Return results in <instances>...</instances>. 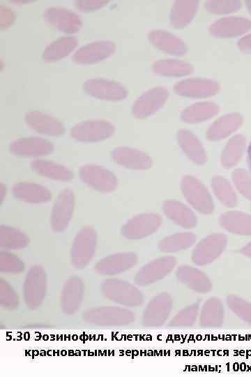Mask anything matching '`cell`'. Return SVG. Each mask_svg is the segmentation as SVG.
<instances>
[{
  "label": "cell",
  "instance_id": "28",
  "mask_svg": "<svg viewBox=\"0 0 251 377\" xmlns=\"http://www.w3.org/2000/svg\"><path fill=\"white\" fill-rule=\"evenodd\" d=\"M29 243L28 236L17 228L1 226L0 228V246L5 249H21Z\"/></svg>",
  "mask_w": 251,
  "mask_h": 377
},
{
  "label": "cell",
  "instance_id": "24",
  "mask_svg": "<svg viewBox=\"0 0 251 377\" xmlns=\"http://www.w3.org/2000/svg\"><path fill=\"white\" fill-rule=\"evenodd\" d=\"M224 307L221 301L212 297L203 305L200 316L199 325L203 327H218L224 321Z\"/></svg>",
  "mask_w": 251,
  "mask_h": 377
},
{
  "label": "cell",
  "instance_id": "25",
  "mask_svg": "<svg viewBox=\"0 0 251 377\" xmlns=\"http://www.w3.org/2000/svg\"><path fill=\"white\" fill-rule=\"evenodd\" d=\"M198 9V1L195 0L176 1L172 8L170 21L177 28L186 26L192 20Z\"/></svg>",
  "mask_w": 251,
  "mask_h": 377
},
{
  "label": "cell",
  "instance_id": "42",
  "mask_svg": "<svg viewBox=\"0 0 251 377\" xmlns=\"http://www.w3.org/2000/svg\"><path fill=\"white\" fill-rule=\"evenodd\" d=\"M247 8L249 10V12L251 14V0H248L246 1Z\"/></svg>",
  "mask_w": 251,
  "mask_h": 377
},
{
  "label": "cell",
  "instance_id": "6",
  "mask_svg": "<svg viewBox=\"0 0 251 377\" xmlns=\"http://www.w3.org/2000/svg\"><path fill=\"white\" fill-rule=\"evenodd\" d=\"M79 177L89 187L104 193L112 191L116 185V178L112 172L95 164L82 165L79 169Z\"/></svg>",
  "mask_w": 251,
  "mask_h": 377
},
{
  "label": "cell",
  "instance_id": "14",
  "mask_svg": "<svg viewBox=\"0 0 251 377\" xmlns=\"http://www.w3.org/2000/svg\"><path fill=\"white\" fill-rule=\"evenodd\" d=\"M168 96V91L162 87H153L145 91L134 103L133 114L138 117L152 114L165 103Z\"/></svg>",
  "mask_w": 251,
  "mask_h": 377
},
{
  "label": "cell",
  "instance_id": "5",
  "mask_svg": "<svg viewBox=\"0 0 251 377\" xmlns=\"http://www.w3.org/2000/svg\"><path fill=\"white\" fill-rule=\"evenodd\" d=\"M46 287L45 270L40 265L32 266L26 274L24 286V300L29 308L40 306L45 297Z\"/></svg>",
  "mask_w": 251,
  "mask_h": 377
},
{
  "label": "cell",
  "instance_id": "22",
  "mask_svg": "<svg viewBox=\"0 0 251 377\" xmlns=\"http://www.w3.org/2000/svg\"><path fill=\"white\" fill-rule=\"evenodd\" d=\"M168 261L159 260L144 266L135 276V283L139 286H146L163 279L172 268Z\"/></svg>",
  "mask_w": 251,
  "mask_h": 377
},
{
  "label": "cell",
  "instance_id": "37",
  "mask_svg": "<svg viewBox=\"0 0 251 377\" xmlns=\"http://www.w3.org/2000/svg\"><path fill=\"white\" fill-rule=\"evenodd\" d=\"M107 3L106 0H77L75 6L82 12H89L101 8Z\"/></svg>",
  "mask_w": 251,
  "mask_h": 377
},
{
  "label": "cell",
  "instance_id": "20",
  "mask_svg": "<svg viewBox=\"0 0 251 377\" xmlns=\"http://www.w3.org/2000/svg\"><path fill=\"white\" fill-rule=\"evenodd\" d=\"M135 263V255L118 253L100 260L95 265V270L100 274L113 275L127 270L132 267Z\"/></svg>",
  "mask_w": 251,
  "mask_h": 377
},
{
  "label": "cell",
  "instance_id": "3",
  "mask_svg": "<svg viewBox=\"0 0 251 377\" xmlns=\"http://www.w3.org/2000/svg\"><path fill=\"white\" fill-rule=\"evenodd\" d=\"M102 290L109 300L126 306H138L143 302L142 293L125 281L107 279L104 281Z\"/></svg>",
  "mask_w": 251,
  "mask_h": 377
},
{
  "label": "cell",
  "instance_id": "10",
  "mask_svg": "<svg viewBox=\"0 0 251 377\" xmlns=\"http://www.w3.org/2000/svg\"><path fill=\"white\" fill-rule=\"evenodd\" d=\"M9 149L15 156L40 157L51 154L54 150V145L43 138L30 136L13 140Z\"/></svg>",
  "mask_w": 251,
  "mask_h": 377
},
{
  "label": "cell",
  "instance_id": "21",
  "mask_svg": "<svg viewBox=\"0 0 251 377\" xmlns=\"http://www.w3.org/2000/svg\"><path fill=\"white\" fill-rule=\"evenodd\" d=\"M31 168L38 175L59 182H70L74 178L73 171L68 167L52 161L36 159Z\"/></svg>",
  "mask_w": 251,
  "mask_h": 377
},
{
  "label": "cell",
  "instance_id": "34",
  "mask_svg": "<svg viewBox=\"0 0 251 377\" xmlns=\"http://www.w3.org/2000/svg\"><path fill=\"white\" fill-rule=\"evenodd\" d=\"M24 269V263L15 255L0 252V270L6 273H20Z\"/></svg>",
  "mask_w": 251,
  "mask_h": 377
},
{
  "label": "cell",
  "instance_id": "31",
  "mask_svg": "<svg viewBox=\"0 0 251 377\" xmlns=\"http://www.w3.org/2000/svg\"><path fill=\"white\" fill-rule=\"evenodd\" d=\"M227 303L229 309L239 318L251 325V304L250 302L232 295L227 297Z\"/></svg>",
  "mask_w": 251,
  "mask_h": 377
},
{
  "label": "cell",
  "instance_id": "23",
  "mask_svg": "<svg viewBox=\"0 0 251 377\" xmlns=\"http://www.w3.org/2000/svg\"><path fill=\"white\" fill-rule=\"evenodd\" d=\"M77 39L75 36L60 37L46 46L42 57L45 61L60 60L72 52L77 47Z\"/></svg>",
  "mask_w": 251,
  "mask_h": 377
},
{
  "label": "cell",
  "instance_id": "38",
  "mask_svg": "<svg viewBox=\"0 0 251 377\" xmlns=\"http://www.w3.org/2000/svg\"><path fill=\"white\" fill-rule=\"evenodd\" d=\"M15 13L12 9L7 6H0V26L1 29L9 27L14 22Z\"/></svg>",
  "mask_w": 251,
  "mask_h": 377
},
{
  "label": "cell",
  "instance_id": "39",
  "mask_svg": "<svg viewBox=\"0 0 251 377\" xmlns=\"http://www.w3.org/2000/svg\"><path fill=\"white\" fill-rule=\"evenodd\" d=\"M240 50L245 52H251V34L245 35L238 41Z\"/></svg>",
  "mask_w": 251,
  "mask_h": 377
},
{
  "label": "cell",
  "instance_id": "7",
  "mask_svg": "<svg viewBox=\"0 0 251 377\" xmlns=\"http://www.w3.org/2000/svg\"><path fill=\"white\" fill-rule=\"evenodd\" d=\"M75 203V194L71 189L66 188L59 193L51 214V226L54 231L62 232L67 228L73 214Z\"/></svg>",
  "mask_w": 251,
  "mask_h": 377
},
{
  "label": "cell",
  "instance_id": "2",
  "mask_svg": "<svg viewBox=\"0 0 251 377\" xmlns=\"http://www.w3.org/2000/svg\"><path fill=\"white\" fill-rule=\"evenodd\" d=\"M97 235L91 227L82 228L77 234L72 245V264L77 268L85 267L91 260L96 251Z\"/></svg>",
  "mask_w": 251,
  "mask_h": 377
},
{
  "label": "cell",
  "instance_id": "8",
  "mask_svg": "<svg viewBox=\"0 0 251 377\" xmlns=\"http://www.w3.org/2000/svg\"><path fill=\"white\" fill-rule=\"evenodd\" d=\"M43 18L48 24L66 34L76 33L82 26V18L77 13L63 7L52 6L46 8Z\"/></svg>",
  "mask_w": 251,
  "mask_h": 377
},
{
  "label": "cell",
  "instance_id": "26",
  "mask_svg": "<svg viewBox=\"0 0 251 377\" xmlns=\"http://www.w3.org/2000/svg\"><path fill=\"white\" fill-rule=\"evenodd\" d=\"M177 279L183 285L199 293H207L212 288L209 278L201 272L196 269L178 270Z\"/></svg>",
  "mask_w": 251,
  "mask_h": 377
},
{
  "label": "cell",
  "instance_id": "40",
  "mask_svg": "<svg viewBox=\"0 0 251 377\" xmlns=\"http://www.w3.org/2000/svg\"><path fill=\"white\" fill-rule=\"evenodd\" d=\"M7 193V187L3 183L0 184V202H2Z\"/></svg>",
  "mask_w": 251,
  "mask_h": 377
},
{
  "label": "cell",
  "instance_id": "19",
  "mask_svg": "<svg viewBox=\"0 0 251 377\" xmlns=\"http://www.w3.org/2000/svg\"><path fill=\"white\" fill-rule=\"evenodd\" d=\"M149 40L159 50L173 55H182L187 50L185 43L175 35L161 29H153L148 35Z\"/></svg>",
  "mask_w": 251,
  "mask_h": 377
},
{
  "label": "cell",
  "instance_id": "13",
  "mask_svg": "<svg viewBox=\"0 0 251 377\" xmlns=\"http://www.w3.org/2000/svg\"><path fill=\"white\" fill-rule=\"evenodd\" d=\"M220 89L219 84L206 78H190L177 82L175 91L181 96L205 98L215 95Z\"/></svg>",
  "mask_w": 251,
  "mask_h": 377
},
{
  "label": "cell",
  "instance_id": "27",
  "mask_svg": "<svg viewBox=\"0 0 251 377\" xmlns=\"http://www.w3.org/2000/svg\"><path fill=\"white\" fill-rule=\"evenodd\" d=\"M153 71L163 76H183L192 73V66L185 61L176 59H160L153 64Z\"/></svg>",
  "mask_w": 251,
  "mask_h": 377
},
{
  "label": "cell",
  "instance_id": "35",
  "mask_svg": "<svg viewBox=\"0 0 251 377\" xmlns=\"http://www.w3.org/2000/svg\"><path fill=\"white\" fill-rule=\"evenodd\" d=\"M0 303L1 306L13 309L17 307L18 297L12 287L6 281L1 280Z\"/></svg>",
  "mask_w": 251,
  "mask_h": 377
},
{
  "label": "cell",
  "instance_id": "30",
  "mask_svg": "<svg viewBox=\"0 0 251 377\" xmlns=\"http://www.w3.org/2000/svg\"><path fill=\"white\" fill-rule=\"evenodd\" d=\"M155 226L156 221L153 217H140L125 226L123 234L127 237H139L150 233L155 228Z\"/></svg>",
  "mask_w": 251,
  "mask_h": 377
},
{
  "label": "cell",
  "instance_id": "17",
  "mask_svg": "<svg viewBox=\"0 0 251 377\" xmlns=\"http://www.w3.org/2000/svg\"><path fill=\"white\" fill-rule=\"evenodd\" d=\"M13 193L17 199L32 204L47 202L52 197L47 187L31 182L15 183L13 186Z\"/></svg>",
  "mask_w": 251,
  "mask_h": 377
},
{
  "label": "cell",
  "instance_id": "16",
  "mask_svg": "<svg viewBox=\"0 0 251 377\" xmlns=\"http://www.w3.org/2000/svg\"><path fill=\"white\" fill-rule=\"evenodd\" d=\"M251 29V21L243 17L231 16L214 22L211 34L216 37L229 38L242 35Z\"/></svg>",
  "mask_w": 251,
  "mask_h": 377
},
{
  "label": "cell",
  "instance_id": "15",
  "mask_svg": "<svg viewBox=\"0 0 251 377\" xmlns=\"http://www.w3.org/2000/svg\"><path fill=\"white\" fill-rule=\"evenodd\" d=\"M24 120L31 129L40 134L61 136L65 133V126L61 121L40 111L28 112Z\"/></svg>",
  "mask_w": 251,
  "mask_h": 377
},
{
  "label": "cell",
  "instance_id": "9",
  "mask_svg": "<svg viewBox=\"0 0 251 377\" xmlns=\"http://www.w3.org/2000/svg\"><path fill=\"white\" fill-rule=\"evenodd\" d=\"M83 89L89 95L107 101L122 100L128 94L121 83L104 78L89 79L84 82Z\"/></svg>",
  "mask_w": 251,
  "mask_h": 377
},
{
  "label": "cell",
  "instance_id": "1",
  "mask_svg": "<svg viewBox=\"0 0 251 377\" xmlns=\"http://www.w3.org/2000/svg\"><path fill=\"white\" fill-rule=\"evenodd\" d=\"M83 319L97 325H126L132 323L135 314L130 310L116 306H101L88 309Z\"/></svg>",
  "mask_w": 251,
  "mask_h": 377
},
{
  "label": "cell",
  "instance_id": "12",
  "mask_svg": "<svg viewBox=\"0 0 251 377\" xmlns=\"http://www.w3.org/2000/svg\"><path fill=\"white\" fill-rule=\"evenodd\" d=\"M172 307V298L167 293L153 297L144 309L142 323L146 327H158L165 323Z\"/></svg>",
  "mask_w": 251,
  "mask_h": 377
},
{
  "label": "cell",
  "instance_id": "41",
  "mask_svg": "<svg viewBox=\"0 0 251 377\" xmlns=\"http://www.w3.org/2000/svg\"><path fill=\"white\" fill-rule=\"evenodd\" d=\"M248 163L250 170L251 172V142L248 149Z\"/></svg>",
  "mask_w": 251,
  "mask_h": 377
},
{
  "label": "cell",
  "instance_id": "36",
  "mask_svg": "<svg viewBox=\"0 0 251 377\" xmlns=\"http://www.w3.org/2000/svg\"><path fill=\"white\" fill-rule=\"evenodd\" d=\"M217 110V105L213 103H199L189 107L185 112V116L188 118L206 115L207 116L215 113Z\"/></svg>",
  "mask_w": 251,
  "mask_h": 377
},
{
  "label": "cell",
  "instance_id": "32",
  "mask_svg": "<svg viewBox=\"0 0 251 377\" xmlns=\"http://www.w3.org/2000/svg\"><path fill=\"white\" fill-rule=\"evenodd\" d=\"M199 306L194 304L183 309L170 321L169 326L172 327H187L192 325L197 319Z\"/></svg>",
  "mask_w": 251,
  "mask_h": 377
},
{
  "label": "cell",
  "instance_id": "11",
  "mask_svg": "<svg viewBox=\"0 0 251 377\" xmlns=\"http://www.w3.org/2000/svg\"><path fill=\"white\" fill-rule=\"evenodd\" d=\"M115 44L110 40H96L87 43L75 51L72 59L79 64H91L100 61L115 51Z\"/></svg>",
  "mask_w": 251,
  "mask_h": 377
},
{
  "label": "cell",
  "instance_id": "18",
  "mask_svg": "<svg viewBox=\"0 0 251 377\" xmlns=\"http://www.w3.org/2000/svg\"><path fill=\"white\" fill-rule=\"evenodd\" d=\"M84 293V285L78 277H71L64 284L61 293V305L66 314L75 313L80 307Z\"/></svg>",
  "mask_w": 251,
  "mask_h": 377
},
{
  "label": "cell",
  "instance_id": "29",
  "mask_svg": "<svg viewBox=\"0 0 251 377\" xmlns=\"http://www.w3.org/2000/svg\"><path fill=\"white\" fill-rule=\"evenodd\" d=\"M112 158L117 163L128 166H146L149 158L144 154L128 148H117L112 152Z\"/></svg>",
  "mask_w": 251,
  "mask_h": 377
},
{
  "label": "cell",
  "instance_id": "4",
  "mask_svg": "<svg viewBox=\"0 0 251 377\" xmlns=\"http://www.w3.org/2000/svg\"><path fill=\"white\" fill-rule=\"evenodd\" d=\"M114 125L104 119H90L75 125L70 131V136L82 142L104 140L113 135Z\"/></svg>",
  "mask_w": 251,
  "mask_h": 377
},
{
  "label": "cell",
  "instance_id": "33",
  "mask_svg": "<svg viewBox=\"0 0 251 377\" xmlns=\"http://www.w3.org/2000/svg\"><path fill=\"white\" fill-rule=\"evenodd\" d=\"M241 7V3L238 0H210L205 3L207 10L218 14L233 13Z\"/></svg>",
  "mask_w": 251,
  "mask_h": 377
}]
</instances>
